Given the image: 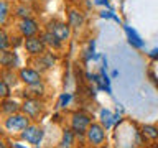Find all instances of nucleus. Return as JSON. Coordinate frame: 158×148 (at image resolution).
<instances>
[{
	"label": "nucleus",
	"mask_w": 158,
	"mask_h": 148,
	"mask_svg": "<svg viewBox=\"0 0 158 148\" xmlns=\"http://www.w3.org/2000/svg\"><path fill=\"white\" fill-rule=\"evenodd\" d=\"M30 123H31V118L27 117L23 112H17L8 117H3L2 127L8 135H20Z\"/></svg>",
	"instance_id": "obj_1"
},
{
	"label": "nucleus",
	"mask_w": 158,
	"mask_h": 148,
	"mask_svg": "<svg viewBox=\"0 0 158 148\" xmlns=\"http://www.w3.org/2000/svg\"><path fill=\"white\" fill-rule=\"evenodd\" d=\"M91 123H92V117L84 110H74L69 115V128L79 138H86V132Z\"/></svg>",
	"instance_id": "obj_2"
},
{
	"label": "nucleus",
	"mask_w": 158,
	"mask_h": 148,
	"mask_svg": "<svg viewBox=\"0 0 158 148\" xmlns=\"http://www.w3.org/2000/svg\"><path fill=\"white\" fill-rule=\"evenodd\" d=\"M22 112L31 118V122H38L46 112V102H44V99H23Z\"/></svg>",
	"instance_id": "obj_3"
},
{
	"label": "nucleus",
	"mask_w": 158,
	"mask_h": 148,
	"mask_svg": "<svg viewBox=\"0 0 158 148\" xmlns=\"http://www.w3.org/2000/svg\"><path fill=\"white\" fill-rule=\"evenodd\" d=\"M86 142L91 148H102L107 142V130L99 122H92L86 132Z\"/></svg>",
	"instance_id": "obj_4"
},
{
	"label": "nucleus",
	"mask_w": 158,
	"mask_h": 148,
	"mask_svg": "<svg viewBox=\"0 0 158 148\" xmlns=\"http://www.w3.org/2000/svg\"><path fill=\"white\" fill-rule=\"evenodd\" d=\"M18 137H20V140L25 142V143H28V145L40 146V145H41V142H43V138H44V128L40 127L36 122H31Z\"/></svg>",
	"instance_id": "obj_5"
},
{
	"label": "nucleus",
	"mask_w": 158,
	"mask_h": 148,
	"mask_svg": "<svg viewBox=\"0 0 158 148\" xmlns=\"http://www.w3.org/2000/svg\"><path fill=\"white\" fill-rule=\"evenodd\" d=\"M44 30H49L53 31V35L56 36L61 43L66 44L71 38V33H73V28L69 27V23L66 20H49V22L44 25Z\"/></svg>",
	"instance_id": "obj_6"
},
{
	"label": "nucleus",
	"mask_w": 158,
	"mask_h": 148,
	"mask_svg": "<svg viewBox=\"0 0 158 148\" xmlns=\"http://www.w3.org/2000/svg\"><path fill=\"white\" fill-rule=\"evenodd\" d=\"M56 63H58V56H56V53L51 51V49H48L46 53L40 54L36 58H30V66L36 68L38 71L43 72V74L51 71V69L56 66Z\"/></svg>",
	"instance_id": "obj_7"
},
{
	"label": "nucleus",
	"mask_w": 158,
	"mask_h": 148,
	"mask_svg": "<svg viewBox=\"0 0 158 148\" xmlns=\"http://www.w3.org/2000/svg\"><path fill=\"white\" fill-rule=\"evenodd\" d=\"M41 23L38 22L35 17L30 18H23L17 22V33L22 35L23 38H31V36H38L41 33Z\"/></svg>",
	"instance_id": "obj_8"
},
{
	"label": "nucleus",
	"mask_w": 158,
	"mask_h": 148,
	"mask_svg": "<svg viewBox=\"0 0 158 148\" xmlns=\"http://www.w3.org/2000/svg\"><path fill=\"white\" fill-rule=\"evenodd\" d=\"M66 22L69 23V27L73 28V31H79L84 25H86V15L84 10L79 8L76 3L69 5L66 8Z\"/></svg>",
	"instance_id": "obj_9"
},
{
	"label": "nucleus",
	"mask_w": 158,
	"mask_h": 148,
	"mask_svg": "<svg viewBox=\"0 0 158 148\" xmlns=\"http://www.w3.org/2000/svg\"><path fill=\"white\" fill-rule=\"evenodd\" d=\"M18 77L23 86H33V84L43 81V72H40L36 68L28 64V66H22L18 69Z\"/></svg>",
	"instance_id": "obj_10"
},
{
	"label": "nucleus",
	"mask_w": 158,
	"mask_h": 148,
	"mask_svg": "<svg viewBox=\"0 0 158 148\" xmlns=\"http://www.w3.org/2000/svg\"><path fill=\"white\" fill-rule=\"evenodd\" d=\"M23 49H25V53H27L30 58H36V56H40V54L48 51L46 44L43 43V39L40 38V35L38 36H31V38H25Z\"/></svg>",
	"instance_id": "obj_11"
},
{
	"label": "nucleus",
	"mask_w": 158,
	"mask_h": 148,
	"mask_svg": "<svg viewBox=\"0 0 158 148\" xmlns=\"http://www.w3.org/2000/svg\"><path fill=\"white\" fill-rule=\"evenodd\" d=\"M0 66L2 69H20V56L17 49H0Z\"/></svg>",
	"instance_id": "obj_12"
},
{
	"label": "nucleus",
	"mask_w": 158,
	"mask_h": 148,
	"mask_svg": "<svg viewBox=\"0 0 158 148\" xmlns=\"http://www.w3.org/2000/svg\"><path fill=\"white\" fill-rule=\"evenodd\" d=\"M48 94V87L44 81L33 84V86H25L22 91H20V96L23 99H44Z\"/></svg>",
	"instance_id": "obj_13"
},
{
	"label": "nucleus",
	"mask_w": 158,
	"mask_h": 148,
	"mask_svg": "<svg viewBox=\"0 0 158 148\" xmlns=\"http://www.w3.org/2000/svg\"><path fill=\"white\" fill-rule=\"evenodd\" d=\"M99 123L109 130V128H112L114 125H118V123H122V117L117 115V113H114L112 110H109V109H101L99 110Z\"/></svg>",
	"instance_id": "obj_14"
},
{
	"label": "nucleus",
	"mask_w": 158,
	"mask_h": 148,
	"mask_svg": "<svg viewBox=\"0 0 158 148\" xmlns=\"http://www.w3.org/2000/svg\"><path fill=\"white\" fill-rule=\"evenodd\" d=\"M17 112H22V102L13 99L12 96L0 101V115L2 117H8L12 113H17Z\"/></svg>",
	"instance_id": "obj_15"
},
{
	"label": "nucleus",
	"mask_w": 158,
	"mask_h": 148,
	"mask_svg": "<svg viewBox=\"0 0 158 148\" xmlns=\"http://www.w3.org/2000/svg\"><path fill=\"white\" fill-rule=\"evenodd\" d=\"M123 31H125L127 41L132 48H135V49H143L145 48V39L138 35V31L135 28H132L130 25H123Z\"/></svg>",
	"instance_id": "obj_16"
},
{
	"label": "nucleus",
	"mask_w": 158,
	"mask_h": 148,
	"mask_svg": "<svg viewBox=\"0 0 158 148\" xmlns=\"http://www.w3.org/2000/svg\"><path fill=\"white\" fill-rule=\"evenodd\" d=\"M40 38L43 39V43L46 44L48 49H51V51H61L64 48V43H61L59 39L53 35V31H49V30H41V33H40Z\"/></svg>",
	"instance_id": "obj_17"
},
{
	"label": "nucleus",
	"mask_w": 158,
	"mask_h": 148,
	"mask_svg": "<svg viewBox=\"0 0 158 148\" xmlns=\"http://www.w3.org/2000/svg\"><path fill=\"white\" fill-rule=\"evenodd\" d=\"M35 15V10L31 7V3H27V2H20L15 5L13 8V17L17 20H23V18H30Z\"/></svg>",
	"instance_id": "obj_18"
},
{
	"label": "nucleus",
	"mask_w": 158,
	"mask_h": 148,
	"mask_svg": "<svg viewBox=\"0 0 158 148\" xmlns=\"http://www.w3.org/2000/svg\"><path fill=\"white\" fill-rule=\"evenodd\" d=\"M0 79H2L5 84H8L12 89H15L20 82L18 69H2V71H0Z\"/></svg>",
	"instance_id": "obj_19"
},
{
	"label": "nucleus",
	"mask_w": 158,
	"mask_h": 148,
	"mask_svg": "<svg viewBox=\"0 0 158 148\" xmlns=\"http://www.w3.org/2000/svg\"><path fill=\"white\" fill-rule=\"evenodd\" d=\"M76 133L71 128H64L61 133V140H59V148H74L76 145Z\"/></svg>",
	"instance_id": "obj_20"
},
{
	"label": "nucleus",
	"mask_w": 158,
	"mask_h": 148,
	"mask_svg": "<svg viewBox=\"0 0 158 148\" xmlns=\"http://www.w3.org/2000/svg\"><path fill=\"white\" fill-rule=\"evenodd\" d=\"M140 132L143 138H145V142H156L158 140V125L155 123H143L140 127Z\"/></svg>",
	"instance_id": "obj_21"
},
{
	"label": "nucleus",
	"mask_w": 158,
	"mask_h": 148,
	"mask_svg": "<svg viewBox=\"0 0 158 148\" xmlns=\"http://www.w3.org/2000/svg\"><path fill=\"white\" fill-rule=\"evenodd\" d=\"M71 102H73V94L71 92H63L56 101V109L58 110H64V109L69 107Z\"/></svg>",
	"instance_id": "obj_22"
},
{
	"label": "nucleus",
	"mask_w": 158,
	"mask_h": 148,
	"mask_svg": "<svg viewBox=\"0 0 158 148\" xmlns=\"http://www.w3.org/2000/svg\"><path fill=\"white\" fill-rule=\"evenodd\" d=\"M0 49H12V35L0 28Z\"/></svg>",
	"instance_id": "obj_23"
},
{
	"label": "nucleus",
	"mask_w": 158,
	"mask_h": 148,
	"mask_svg": "<svg viewBox=\"0 0 158 148\" xmlns=\"http://www.w3.org/2000/svg\"><path fill=\"white\" fill-rule=\"evenodd\" d=\"M10 17V5L7 0H0V27H3L7 23Z\"/></svg>",
	"instance_id": "obj_24"
},
{
	"label": "nucleus",
	"mask_w": 158,
	"mask_h": 148,
	"mask_svg": "<svg viewBox=\"0 0 158 148\" xmlns=\"http://www.w3.org/2000/svg\"><path fill=\"white\" fill-rule=\"evenodd\" d=\"M101 18H104V20H114L115 23H118L120 25L122 23V20L115 15V12H114V8H104L102 12H101Z\"/></svg>",
	"instance_id": "obj_25"
},
{
	"label": "nucleus",
	"mask_w": 158,
	"mask_h": 148,
	"mask_svg": "<svg viewBox=\"0 0 158 148\" xmlns=\"http://www.w3.org/2000/svg\"><path fill=\"white\" fill-rule=\"evenodd\" d=\"M12 91H13V89L0 79V101H3V99H7V97L12 96Z\"/></svg>",
	"instance_id": "obj_26"
},
{
	"label": "nucleus",
	"mask_w": 158,
	"mask_h": 148,
	"mask_svg": "<svg viewBox=\"0 0 158 148\" xmlns=\"http://www.w3.org/2000/svg\"><path fill=\"white\" fill-rule=\"evenodd\" d=\"M23 41H25V38L22 36V35H15V36H12V49H18L20 46L23 48Z\"/></svg>",
	"instance_id": "obj_27"
},
{
	"label": "nucleus",
	"mask_w": 158,
	"mask_h": 148,
	"mask_svg": "<svg viewBox=\"0 0 158 148\" xmlns=\"http://www.w3.org/2000/svg\"><path fill=\"white\" fill-rule=\"evenodd\" d=\"M147 56H148V59H152L153 63H158V46L156 48H152L150 51L147 53Z\"/></svg>",
	"instance_id": "obj_28"
},
{
	"label": "nucleus",
	"mask_w": 158,
	"mask_h": 148,
	"mask_svg": "<svg viewBox=\"0 0 158 148\" xmlns=\"http://www.w3.org/2000/svg\"><path fill=\"white\" fill-rule=\"evenodd\" d=\"M94 5H97V7H104V8H112L109 0H94Z\"/></svg>",
	"instance_id": "obj_29"
},
{
	"label": "nucleus",
	"mask_w": 158,
	"mask_h": 148,
	"mask_svg": "<svg viewBox=\"0 0 158 148\" xmlns=\"http://www.w3.org/2000/svg\"><path fill=\"white\" fill-rule=\"evenodd\" d=\"M23 143L22 142H12V143H10V148H30L28 145H23Z\"/></svg>",
	"instance_id": "obj_30"
},
{
	"label": "nucleus",
	"mask_w": 158,
	"mask_h": 148,
	"mask_svg": "<svg viewBox=\"0 0 158 148\" xmlns=\"http://www.w3.org/2000/svg\"><path fill=\"white\" fill-rule=\"evenodd\" d=\"M0 148H8V145H7V142H5V138L0 135Z\"/></svg>",
	"instance_id": "obj_31"
},
{
	"label": "nucleus",
	"mask_w": 158,
	"mask_h": 148,
	"mask_svg": "<svg viewBox=\"0 0 158 148\" xmlns=\"http://www.w3.org/2000/svg\"><path fill=\"white\" fill-rule=\"evenodd\" d=\"M117 76H118V69H114L112 74H110V77H117Z\"/></svg>",
	"instance_id": "obj_32"
},
{
	"label": "nucleus",
	"mask_w": 158,
	"mask_h": 148,
	"mask_svg": "<svg viewBox=\"0 0 158 148\" xmlns=\"http://www.w3.org/2000/svg\"><path fill=\"white\" fill-rule=\"evenodd\" d=\"M68 3H71V5H74V3H77V0H66Z\"/></svg>",
	"instance_id": "obj_33"
},
{
	"label": "nucleus",
	"mask_w": 158,
	"mask_h": 148,
	"mask_svg": "<svg viewBox=\"0 0 158 148\" xmlns=\"http://www.w3.org/2000/svg\"><path fill=\"white\" fill-rule=\"evenodd\" d=\"M22 2H27V3H33L35 0H22Z\"/></svg>",
	"instance_id": "obj_34"
},
{
	"label": "nucleus",
	"mask_w": 158,
	"mask_h": 148,
	"mask_svg": "<svg viewBox=\"0 0 158 148\" xmlns=\"http://www.w3.org/2000/svg\"><path fill=\"white\" fill-rule=\"evenodd\" d=\"M41 2H44V3H48V2H53V0H41Z\"/></svg>",
	"instance_id": "obj_35"
},
{
	"label": "nucleus",
	"mask_w": 158,
	"mask_h": 148,
	"mask_svg": "<svg viewBox=\"0 0 158 148\" xmlns=\"http://www.w3.org/2000/svg\"><path fill=\"white\" fill-rule=\"evenodd\" d=\"M0 71H2V66H0Z\"/></svg>",
	"instance_id": "obj_36"
},
{
	"label": "nucleus",
	"mask_w": 158,
	"mask_h": 148,
	"mask_svg": "<svg viewBox=\"0 0 158 148\" xmlns=\"http://www.w3.org/2000/svg\"><path fill=\"white\" fill-rule=\"evenodd\" d=\"M79 2H81V0H79ZM82 2H84V0H82Z\"/></svg>",
	"instance_id": "obj_37"
}]
</instances>
